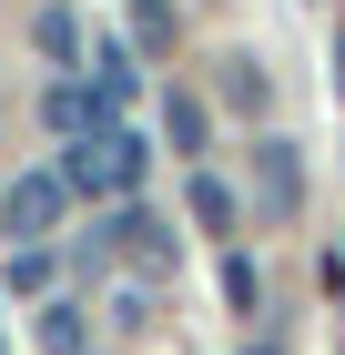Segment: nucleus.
I'll return each mask as SVG.
<instances>
[{
  "mask_svg": "<svg viewBox=\"0 0 345 355\" xmlns=\"http://www.w3.org/2000/svg\"><path fill=\"white\" fill-rule=\"evenodd\" d=\"M133 41L142 51H173V10H162V0H133Z\"/></svg>",
  "mask_w": 345,
  "mask_h": 355,
  "instance_id": "obj_14",
  "label": "nucleus"
},
{
  "mask_svg": "<svg viewBox=\"0 0 345 355\" xmlns=\"http://www.w3.org/2000/svg\"><path fill=\"white\" fill-rule=\"evenodd\" d=\"M61 214H71V183H61V163H51V173H21V183L0 193V234H10V244H51V234H61Z\"/></svg>",
  "mask_w": 345,
  "mask_h": 355,
  "instance_id": "obj_2",
  "label": "nucleus"
},
{
  "mask_svg": "<svg viewBox=\"0 0 345 355\" xmlns=\"http://www.w3.org/2000/svg\"><path fill=\"white\" fill-rule=\"evenodd\" d=\"M254 193H264V214H274V223L305 214V163H294V142H285V132L254 142Z\"/></svg>",
  "mask_w": 345,
  "mask_h": 355,
  "instance_id": "obj_4",
  "label": "nucleus"
},
{
  "mask_svg": "<svg viewBox=\"0 0 345 355\" xmlns=\"http://www.w3.org/2000/svg\"><path fill=\"white\" fill-rule=\"evenodd\" d=\"M41 284H51V244H21L10 254V295H41Z\"/></svg>",
  "mask_w": 345,
  "mask_h": 355,
  "instance_id": "obj_13",
  "label": "nucleus"
},
{
  "mask_svg": "<svg viewBox=\"0 0 345 355\" xmlns=\"http://www.w3.org/2000/svg\"><path fill=\"white\" fill-rule=\"evenodd\" d=\"M102 234H112V254H133L142 274H173V223H162L153 203H112Z\"/></svg>",
  "mask_w": 345,
  "mask_h": 355,
  "instance_id": "obj_3",
  "label": "nucleus"
},
{
  "mask_svg": "<svg viewBox=\"0 0 345 355\" xmlns=\"http://www.w3.org/2000/svg\"><path fill=\"white\" fill-rule=\"evenodd\" d=\"M142 163H153V142H142L133 122H102V132L61 142V183H71L81 203H133V193H142Z\"/></svg>",
  "mask_w": 345,
  "mask_h": 355,
  "instance_id": "obj_1",
  "label": "nucleus"
},
{
  "mask_svg": "<svg viewBox=\"0 0 345 355\" xmlns=\"http://www.w3.org/2000/svg\"><path fill=\"white\" fill-rule=\"evenodd\" d=\"M41 345H51V355H81V304H41Z\"/></svg>",
  "mask_w": 345,
  "mask_h": 355,
  "instance_id": "obj_11",
  "label": "nucleus"
},
{
  "mask_svg": "<svg viewBox=\"0 0 345 355\" xmlns=\"http://www.w3.org/2000/svg\"><path fill=\"white\" fill-rule=\"evenodd\" d=\"M162 142H173L183 163H203V142H213V112L193 102V92H173V102H162Z\"/></svg>",
  "mask_w": 345,
  "mask_h": 355,
  "instance_id": "obj_7",
  "label": "nucleus"
},
{
  "mask_svg": "<svg viewBox=\"0 0 345 355\" xmlns=\"http://www.w3.org/2000/svg\"><path fill=\"white\" fill-rule=\"evenodd\" d=\"M254 355H274V345H254Z\"/></svg>",
  "mask_w": 345,
  "mask_h": 355,
  "instance_id": "obj_16",
  "label": "nucleus"
},
{
  "mask_svg": "<svg viewBox=\"0 0 345 355\" xmlns=\"http://www.w3.org/2000/svg\"><path fill=\"white\" fill-rule=\"evenodd\" d=\"M335 92H345V21H335Z\"/></svg>",
  "mask_w": 345,
  "mask_h": 355,
  "instance_id": "obj_15",
  "label": "nucleus"
},
{
  "mask_svg": "<svg viewBox=\"0 0 345 355\" xmlns=\"http://www.w3.org/2000/svg\"><path fill=\"white\" fill-rule=\"evenodd\" d=\"M183 203H193V223H203L213 244L234 234V183H224V173H203V163H193V183H183Z\"/></svg>",
  "mask_w": 345,
  "mask_h": 355,
  "instance_id": "obj_6",
  "label": "nucleus"
},
{
  "mask_svg": "<svg viewBox=\"0 0 345 355\" xmlns=\"http://www.w3.org/2000/svg\"><path fill=\"white\" fill-rule=\"evenodd\" d=\"M81 82L102 92L112 112H122V102H133V92H142V71H133V51H122V41H102V51H92V71H81Z\"/></svg>",
  "mask_w": 345,
  "mask_h": 355,
  "instance_id": "obj_8",
  "label": "nucleus"
},
{
  "mask_svg": "<svg viewBox=\"0 0 345 355\" xmlns=\"http://www.w3.org/2000/svg\"><path fill=\"white\" fill-rule=\"evenodd\" d=\"M224 304H234V315H254V304H264V274H254V254H224Z\"/></svg>",
  "mask_w": 345,
  "mask_h": 355,
  "instance_id": "obj_10",
  "label": "nucleus"
},
{
  "mask_svg": "<svg viewBox=\"0 0 345 355\" xmlns=\"http://www.w3.org/2000/svg\"><path fill=\"white\" fill-rule=\"evenodd\" d=\"M41 122H51L61 142H81V132H102V122H122V112H112V102H102L92 82H71V71H61V82L41 92Z\"/></svg>",
  "mask_w": 345,
  "mask_h": 355,
  "instance_id": "obj_5",
  "label": "nucleus"
},
{
  "mask_svg": "<svg viewBox=\"0 0 345 355\" xmlns=\"http://www.w3.org/2000/svg\"><path fill=\"white\" fill-rule=\"evenodd\" d=\"M224 102H234V112H264V71H254V61H224Z\"/></svg>",
  "mask_w": 345,
  "mask_h": 355,
  "instance_id": "obj_12",
  "label": "nucleus"
},
{
  "mask_svg": "<svg viewBox=\"0 0 345 355\" xmlns=\"http://www.w3.org/2000/svg\"><path fill=\"white\" fill-rule=\"evenodd\" d=\"M31 41H41V51H51L61 71H71V61H81V21H71V10H61V0H51V10H41V21H31Z\"/></svg>",
  "mask_w": 345,
  "mask_h": 355,
  "instance_id": "obj_9",
  "label": "nucleus"
}]
</instances>
